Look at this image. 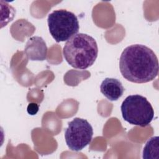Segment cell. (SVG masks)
Masks as SVG:
<instances>
[{
  "label": "cell",
  "mask_w": 159,
  "mask_h": 159,
  "mask_svg": "<svg viewBox=\"0 0 159 159\" xmlns=\"http://www.w3.org/2000/svg\"><path fill=\"white\" fill-rule=\"evenodd\" d=\"M122 76L135 83H145L154 80L158 73V58L148 47L134 44L127 47L119 59Z\"/></svg>",
  "instance_id": "6da1fadb"
},
{
  "label": "cell",
  "mask_w": 159,
  "mask_h": 159,
  "mask_svg": "<svg viewBox=\"0 0 159 159\" xmlns=\"http://www.w3.org/2000/svg\"><path fill=\"white\" fill-rule=\"evenodd\" d=\"M98 53L96 40L89 35L76 34L71 37L63 48V57L73 68L85 70L94 63Z\"/></svg>",
  "instance_id": "7a4b0ae2"
},
{
  "label": "cell",
  "mask_w": 159,
  "mask_h": 159,
  "mask_svg": "<svg viewBox=\"0 0 159 159\" xmlns=\"http://www.w3.org/2000/svg\"><path fill=\"white\" fill-rule=\"evenodd\" d=\"M120 109L124 120L142 127L148 125L154 117V110L150 102L139 94L128 96L122 102Z\"/></svg>",
  "instance_id": "3957f363"
},
{
  "label": "cell",
  "mask_w": 159,
  "mask_h": 159,
  "mask_svg": "<svg viewBox=\"0 0 159 159\" xmlns=\"http://www.w3.org/2000/svg\"><path fill=\"white\" fill-rule=\"evenodd\" d=\"M47 23L51 35L58 43L68 40L80 29L76 15L66 9L55 10L49 14Z\"/></svg>",
  "instance_id": "277c9868"
},
{
  "label": "cell",
  "mask_w": 159,
  "mask_h": 159,
  "mask_svg": "<svg viewBox=\"0 0 159 159\" xmlns=\"http://www.w3.org/2000/svg\"><path fill=\"white\" fill-rule=\"evenodd\" d=\"M93 135L91 125L86 119L76 117L68 124L65 131V142L72 151L78 152L90 143Z\"/></svg>",
  "instance_id": "5b68a950"
},
{
  "label": "cell",
  "mask_w": 159,
  "mask_h": 159,
  "mask_svg": "<svg viewBox=\"0 0 159 159\" xmlns=\"http://www.w3.org/2000/svg\"><path fill=\"white\" fill-rule=\"evenodd\" d=\"M48 48L43 39L39 36H33L28 39L24 53L29 60L43 61L47 56Z\"/></svg>",
  "instance_id": "8992f818"
},
{
  "label": "cell",
  "mask_w": 159,
  "mask_h": 159,
  "mask_svg": "<svg viewBox=\"0 0 159 159\" xmlns=\"http://www.w3.org/2000/svg\"><path fill=\"white\" fill-rule=\"evenodd\" d=\"M101 93L109 101L118 100L123 94L124 88L122 83L117 79L106 78L101 84Z\"/></svg>",
  "instance_id": "52a82bcc"
},
{
  "label": "cell",
  "mask_w": 159,
  "mask_h": 159,
  "mask_svg": "<svg viewBox=\"0 0 159 159\" xmlns=\"http://www.w3.org/2000/svg\"><path fill=\"white\" fill-rule=\"evenodd\" d=\"M158 137L150 138L146 143L143 150V158L158 159L159 158V142Z\"/></svg>",
  "instance_id": "ba28073f"
},
{
  "label": "cell",
  "mask_w": 159,
  "mask_h": 159,
  "mask_svg": "<svg viewBox=\"0 0 159 159\" xmlns=\"http://www.w3.org/2000/svg\"><path fill=\"white\" fill-rule=\"evenodd\" d=\"M39 105L35 102L29 103V105L27 106V108L28 114L30 115H32V116L35 115L37 113V112L39 111Z\"/></svg>",
  "instance_id": "9c48e42d"
}]
</instances>
